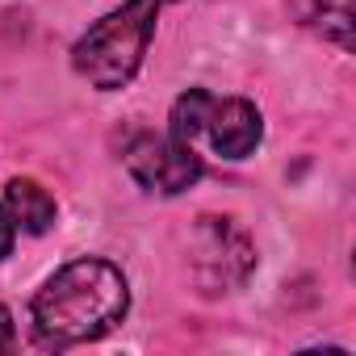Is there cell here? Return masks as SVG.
I'll use <instances>...</instances> for the list:
<instances>
[{
	"instance_id": "6da1fadb",
	"label": "cell",
	"mask_w": 356,
	"mask_h": 356,
	"mask_svg": "<svg viewBox=\"0 0 356 356\" xmlns=\"http://www.w3.org/2000/svg\"><path fill=\"white\" fill-rule=\"evenodd\" d=\"M126 306H130V289L118 264L72 260L34 293V306H30L34 339L55 352L101 339L126 318Z\"/></svg>"
},
{
	"instance_id": "7a4b0ae2",
	"label": "cell",
	"mask_w": 356,
	"mask_h": 356,
	"mask_svg": "<svg viewBox=\"0 0 356 356\" xmlns=\"http://www.w3.org/2000/svg\"><path fill=\"white\" fill-rule=\"evenodd\" d=\"M163 5H172V0H126L122 9L105 13L72 47L76 72L101 92H113V88L130 84L147 47H151V34H155V22H159Z\"/></svg>"
},
{
	"instance_id": "3957f363",
	"label": "cell",
	"mask_w": 356,
	"mask_h": 356,
	"mask_svg": "<svg viewBox=\"0 0 356 356\" xmlns=\"http://www.w3.org/2000/svg\"><path fill=\"white\" fill-rule=\"evenodd\" d=\"M256 268V252L235 218H202L193 231V277L206 293H231Z\"/></svg>"
},
{
	"instance_id": "277c9868",
	"label": "cell",
	"mask_w": 356,
	"mask_h": 356,
	"mask_svg": "<svg viewBox=\"0 0 356 356\" xmlns=\"http://www.w3.org/2000/svg\"><path fill=\"white\" fill-rule=\"evenodd\" d=\"M126 172L151 193H185L202 181V155L172 134H138L126 147Z\"/></svg>"
},
{
	"instance_id": "5b68a950",
	"label": "cell",
	"mask_w": 356,
	"mask_h": 356,
	"mask_svg": "<svg viewBox=\"0 0 356 356\" xmlns=\"http://www.w3.org/2000/svg\"><path fill=\"white\" fill-rule=\"evenodd\" d=\"M260 134H264V122H260V109L252 101H243V97H227V101L210 97L202 138L222 159H248L260 147Z\"/></svg>"
},
{
	"instance_id": "8992f818",
	"label": "cell",
	"mask_w": 356,
	"mask_h": 356,
	"mask_svg": "<svg viewBox=\"0 0 356 356\" xmlns=\"http://www.w3.org/2000/svg\"><path fill=\"white\" fill-rule=\"evenodd\" d=\"M5 210H9L13 227H22L30 235H42L55 222V197L38 181H30V176H17V181L5 185Z\"/></svg>"
},
{
	"instance_id": "52a82bcc",
	"label": "cell",
	"mask_w": 356,
	"mask_h": 356,
	"mask_svg": "<svg viewBox=\"0 0 356 356\" xmlns=\"http://www.w3.org/2000/svg\"><path fill=\"white\" fill-rule=\"evenodd\" d=\"M306 22L323 34V38H331L335 47H352V0H314V9L306 13Z\"/></svg>"
},
{
	"instance_id": "ba28073f",
	"label": "cell",
	"mask_w": 356,
	"mask_h": 356,
	"mask_svg": "<svg viewBox=\"0 0 356 356\" xmlns=\"http://www.w3.org/2000/svg\"><path fill=\"white\" fill-rule=\"evenodd\" d=\"M206 109H210V92L206 88H189L185 97H176V105H172V138H181V143L193 147L202 138Z\"/></svg>"
},
{
	"instance_id": "9c48e42d",
	"label": "cell",
	"mask_w": 356,
	"mask_h": 356,
	"mask_svg": "<svg viewBox=\"0 0 356 356\" xmlns=\"http://www.w3.org/2000/svg\"><path fill=\"white\" fill-rule=\"evenodd\" d=\"M13 235H17V227H13V218H9V210L0 206V260H5L9 252H13Z\"/></svg>"
},
{
	"instance_id": "30bf717a",
	"label": "cell",
	"mask_w": 356,
	"mask_h": 356,
	"mask_svg": "<svg viewBox=\"0 0 356 356\" xmlns=\"http://www.w3.org/2000/svg\"><path fill=\"white\" fill-rule=\"evenodd\" d=\"M13 335H17V331H13V314L0 306V352H9V348H13Z\"/></svg>"
}]
</instances>
